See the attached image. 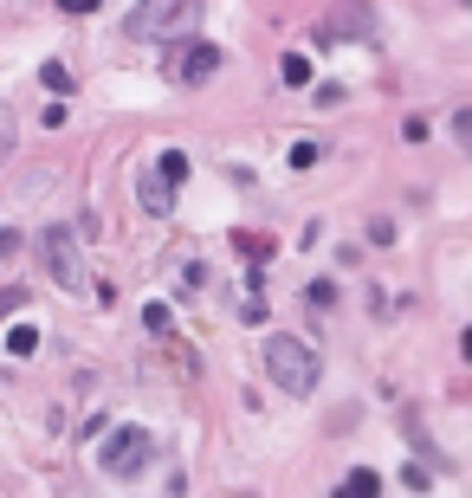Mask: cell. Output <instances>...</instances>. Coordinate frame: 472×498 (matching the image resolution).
<instances>
[{"label": "cell", "mask_w": 472, "mask_h": 498, "mask_svg": "<svg viewBox=\"0 0 472 498\" xmlns=\"http://www.w3.org/2000/svg\"><path fill=\"white\" fill-rule=\"evenodd\" d=\"M266 376L279 382L285 395H311L324 369H317V356L304 350L298 337H266Z\"/></svg>", "instance_id": "1"}, {"label": "cell", "mask_w": 472, "mask_h": 498, "mask_svg": "<svg viewBox=\"0 0 472 498\" xmlns=\"http://www.w3.org/2000/svg\"><path fill=\"white\" fill-rule=\"evenodd\" d=\"M343 33H369V13L363 7H343V13H324L317 39H343Z\"/></svg>", "instance_id": "6"}, {"label": "cell", "mask_w": 472, "mask_h": 498, "mask_svg": "<svg viewBox=\"0 0 472 498\" xmlns=\"http://www.w3.org/2000/svg\"><path fill=\"white\" fill-rule=\"evenodd\" d=\"M279 78H285V85H311V59H304V52H285V59H279Z\"/></svg>", "instance_id": "10"}, {"label": "cell", "mask_w": 472, "mask_h": 498, "mask_svg": "<svg viewBox=\"0 0 472 498\" xmlns=\"http://www.w3.org/2000/svg\"><path fill=\"white\" fill-rule=\"evenodd\" d=\"M0 149H7V123H0Z\"/></svg>", "instance_id": "17"}, {"label": "cell", "mask_w": 472, "mask_h": 498, "mask_svg": "<svg viewBox=\"0 0 472 498\" xmlns=\"http://www.w3.org/2000/svg\"><path fill=\"white\" fill-rule=\"evenodd\" d=\"M20 304H26V291L13 285V291H0V317H7V311H20Z\"/></svg>", "instance_id": "15"}, {"label": "cell", "mask_w": 472, "mask_h": 498, "mask_svg": "<svg viewBox=\"0 0 472 498\" xmlns=\"http://www.w3.org/2000/svg\"><path fill=\"white\" fill-rule=\"evenodd\" d=\"M162 65H169L175 85H207V78L220 72V46H207V39H175V46H162Z\"/></svg>", "instance_id": "3"}, {"label": "cell", "mask_w": 472, "mask_h": 498, "mask_svg": "<svg viewBox=\"0 0 472 498\" xmlns=\"http://www.w3.org/2000/svg\"><path fill=\"white\" fill-rule=\"evenodd\" d=\"M459 356H472V324H466V337H459Z\"/></svg>", "instance_id": "16"}, {"label": "cell", "mask_w": 472, "mask_h": 498, "mask_svg": "<svg viewBox=\"0 0 472 498\" xmlns=\"http://www.w3.org/2000/svg\"><path fill=\"white\" fill-rule=\"evenodd\" d=\"M317 156H324L317 143H291V169H311V162H317Z\"/></svg>", "instance_id": "12"}, {"label": "cell", "mask_w": 472, "mask_h": 498, "mask_svg": "<svg viewBox=\"0 0 472 498\" xmlns=\"http://www.w3.org/2000/svg\"><path fill=\"white\" fill-rule=\"evenodd\" d=\"M149 460H156V434H149V427H117V434L97 447V466H104L110 479H136Z\"/></svg>", "instance_id": "2"}, {"label": "cell", "mask_w": 472, "mask_h": 498, "mask_svg": "<svg viewBox=\"0 0 472 498\" xmlns=\"http://www.w3.org/2000/svg\"><path fill=\"white\" fill-rule=\"evenodd\" d=\"M143 207H149V214H169V207H175V188L156 181V175H143Z\"/></svg>", "instance_id": "8"}, {"label": "cell", "mask_w": 472, "mask_h": 498, "mask_svg": "<svg viewBox=\"0 0 472 498\" xmlns=\"http://www.w3.org/2000/svg\"><path fill=\"white\" fill-rule=\"evenodd\" d=\"M143 324H149V330H169L175 317H169V304H149V311H143Z\"/></svg>", "instance_id": "13"}, {"label": "cell", "mask_w": 472, "mask_h": 498, "mask_svg": "<svg viewBox=\"0 0 472 498\" xmlns=\"http://www.w3.org/2000/svg\"><path fill=\"white\" fill-rule=\"evenodd\" d=\"M233 498H253V492H233Z\"/></svg>", "instance_id": "18"}, {"label": "cell", "mask_w": 472, "mask_h": 498, "mask_svg": "<svg viewBox=\"0 0 472 498\" xmlns=\"http://www.w3.org/2000/svg\"><path fill=\"white\" fill-rule=\"evenodd\" d=\"M162 181H169V188L188 181V156H181V149H162Z\"/></svg>", "instance_id": "11"}, {"label": "cell", "mask_w": 472, "mask_h": 498, "mask_svg": "<svg viewBox=\"0 0 472 498\" xmlns=\"http://www.w3.org/2000/svg\"><path fill=\"white\" fill-rule=\"evenodd\" d=\"M188 7H130V33L149 39V33H169V26H181Z\"/></svg>", "instance_id": "5"}, {"label": "cell", "mask_w": 472, "mask_h": 498, "mask_svg": "<svg viewBox=\"0 0 472 498\" xmlns=\"http://www.w3.org/2000/svg\"><path fill=\"white\" fill-rule=\"evenodd\" d=\"M375 492H382V479L369 473V466H356V473L337 485V498H375Z\"/></svg>", "instance_id": "7"}, {"label": "cell", "mask_w": 472, "mask_h": 498, "mask_svg": "<svg viewBox=\"0 0 472 498\" xmlns=\"http://www.w3.org/2000/svg\"><path fill=\"white\" fill-rule=\"evenodd\" d=\"M39 253H46L52 285H65V291H78V285H85V266H78V246H72V233H65V227H52V233L39 240Z\"/></svg>", "instance_id": "4"}, {"label": "cell", "mask_w": 472, "mask_h": 498, "mask_svg": "<svg viewBox=\"0 0 472 498\" xmlns=\"http://www.w3.org/2000/svg\"><path fill=\"white\" fill-rule=\"evenodd\" d=\"M39 350V324H13L7 330V356H33Z\"/></svg>", "instance_id": "9"}, {"label": "cell", "mask_w": 472, "mask_h": 498, "mask_svg": "<svg viewBox=\"0 0 472 498\" xmlns=\"http://www.w3.org/2000/svg\"><path fill=\"white\" fill-rule=\"evenodd\" d=\"M20 253V227H0V259H13Z\"/></svg>", "instance_id": "14"}]
</instances>
